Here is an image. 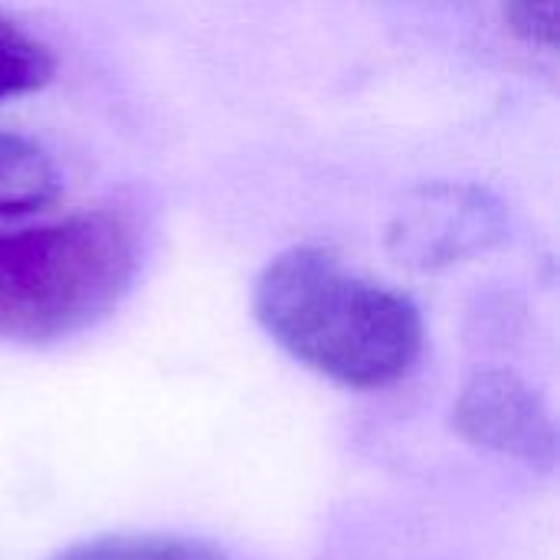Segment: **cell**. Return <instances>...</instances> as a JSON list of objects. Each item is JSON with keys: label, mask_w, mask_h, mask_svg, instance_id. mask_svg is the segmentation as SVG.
I'll use <instances>...</instances> for the list:
<instances>
[{"label": "cell", "mask_w": 560, "mask_h": 560, "mask_svg": "<svg viewBox=\"0 0 560 560\" xmlns=\"http://www.w3.org/2000/svg\"><path fill=\"white\" fill-rule=\"evenodd\" d=\"M253 315L295 364L345 390L394 387L417 368L427 341L410 295L322 246L269 259L253 285Z\"/></svg>", "instance_id": "cell-1"}, {"label": "cell", "mask_w": 560, "mask_h": 560, "mask_svg": "<svg viewBox=\"0 0 560 560\" xmlns=\"http://www.w3.org/2000/svg\"><path fill=\"white\" fill-rule=\"evenodd\" d=\"M135 272V230L112 210L0 230V341L52 345L98 325Z\"/></svg>", "instance_id": "cell-2"}, {"label": "cell", "mask_w": 560, "mask_h": 560, "mask_svg": "<svg viewBox=\"0 0 560 560\" xmlns=\"http://www.w3.org/2000/svg\"><path fill=\"white\" fill-rule=\"evenodd\" d=\"M453 430L476 450L535 472L558 466V423L548 400L509 368H482L463 384L453 404Z\"/></svg>", "instance_id": "cell-3"}, {"label": "cell", "mask_w": 560, "mask_h": 560, "mask_svg": "<svg viewBox=\"0 0 560 560\" xmlns=\"http://www.w3.org/2000/svg\"><path fill=\"white\" fill-rule=\"evenodd\" d=\"M502 233L505 213L486 190L436 184L417 190L407 207L397 210L390 249L417 269H440L486 253Z\"/></svg>", "instance_id": "cell-4"}, {"label": "cell", "mask_w": 560, "mask_h": 560, "mask_svg": "<svg viewBox=\"0 0 560 560\" xmlns=\"http://www.w3.org/2000/svg\"><path fill=\"white\" fill-rule=\"evenodd\" d=\"M62 197L56 158L33 138L0 128V220L46 213Z\"/></svg>", "instance_id": "cell-5"}, {"label": "cell", "mask_w": 560, "mask_h": 560, "mask_svg": "<svg viewBox=\"0 0 560 560\" xmlns=\"http://www.w3.org/2000/svg\"><path fill=\"white\" fill-rule=\"evenodd\" d=\"M46 560H230L217 545L174 532H115L75 541Z\"/></svg>", "instance_id": "cell-6"}, {"label": "cell", "mask_w": 560, "mask_h": 560, "mask_svg": "<svg viewBox=\"0 0 560 560\" xmlns=\"http://www.w3.org/2000/svg\"><path fill=\"white\" fill-rule=\"evenodd\" d=\"M56 72L52 49L0 10V102L39 92Z\"/></svg>", "instance_id": "cell-7"}, {"label": "cell", "mask_w": 560, "mask_h": 560, "mask_svg": "<svg viewBox=\"0 0 560 560\" xmlns=\"http://www.w3.org/2000/svg\"><path fill=\"white\" fill-rule=\"evenodd\" d=\"M502 20L535 49L558 46V0H502Z\"/></svg>", "instance_id": "cell-8"}]
</instances>
